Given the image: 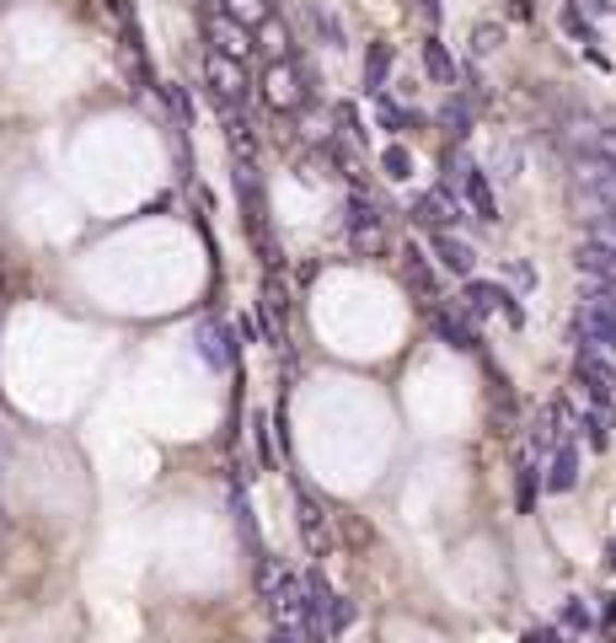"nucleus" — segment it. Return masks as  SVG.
<instances>
[{"instance_id": "f257e3e1", "label": "nucleus", "mask_w": 616, "mask_h": 643, "mask_svg": "<svg viewBox=\"0 0 616 643\" xmlns=\"http://www.w3.org/2000/svg\"><path fill=\"white\" fill-rule=\"evenodd\" d=\"M311 92H316L311 64H301V60H268L263 64V102H268L274 113H295L301 102H311Z\"/></svg>"}, {"instance_id": "f03ea898", "label": "nucleus", "mask_w": 616, "mask_h": 643, "mask_svg": "<svg viewBox=\"0 0 616 643\" xmlns=\"http://www.w3.org/2000/svg\"><path fill=\"white\" fill-rule=\"evenodd\" d=\"M204 92H209V102H215V113L220 119H231V113H242L246 97H252V86H246V64L226 60V54H204Z\"/></svg>"}, {"instance_id": "7ed1b4c3", "label": "nucleus", "mask_w": 616, "mask_h": 643, "mask_svg": "<svg viewBox=\"0 0 616 643\" xmlns=\"http://www.w3.org/2000/svg\"><path fill=\"white\" fill-rule=\"evenodd\" d=\"M445 167H450V178H445V189H456L461 193V204L483 220V226H498V198H493V183H488V172L483 167H472L467 156H445Z\"/></svg>"}, {"instance_id": "20e7f679", "label": "nucleus", "mask_w": 616, "mask_h": 643, "mask_svg": "<svg viewBox=\"0 0 616 643\" xmlns=\"http://www.w3.org/2000/svg\"><path fill=\"white\" fill-rule=\"evenodd\" d=\"M343 231H349V247L360 257L386 253V226H381V209H375V198H370L365 189L349 193V220H343Z\"/></svg>"}, {"instance_id": "39448f33", "label": "nucleus", "mask_w": 616, "mask_h": 643, "mask_svg": "<svg viewBox=\"0 0 616 643\" xmlns=\"http://www.w3.org/2000/svg\"><path fill=\"white\" fill-rule=\"evenodd\" d=\"M461 312H467L472 322H488V317L520 322V306H515V295H509L504 284H493V279H467V290H461Z\"/></svg>"}, {"instance_id": "423d86ee", "label": "nucleus", "mask_w": 616, "mask_h": 643, "mask_svg": "<svg viewBox=\"0 0 616 643\" xmlns=\"http://www.w3.org/2000/svg\"><path fill=\"white\" fill-rule=\"evenodd\" d=\"M461 215H467V204H461L456 189H430L413 198V220H419L424 231H456Z\"/></svg>"}, {"instance_id": "0eeeda50", "label": "nucleus", "mask_w": 616, "mask_h": 643, "mask_svg": "<svg viewBox=\"0 0 616 643\" xmlns=\"http://www.w3.org/2000/svg\"><path fill=\"white\" fill-rule=\"evenodd\" d=\"M573 381H579L584 397H595V402H616V365L601 349H579L573 354Z\"/></svg>"}, {"instance_id": "6e6552de", "label": "nucleus", "mask_w": 616, "mask_h": 643, "mask_svg": "<svg viewBox=\"0 0 616 643\" xmlns=\"http://www.w3.org/2000/svg\"><path fill=\"white\" fill-rule=\"evenodd\" d=\"M573 338H579V349L616 354V312L595 306V301H579V312H573Z\"/></svg>"}, {"instance_id": "1a4fd4ad", "label": "nucleus", "mask_w": 616, "mask_h": 643, "mask_svg": "<svg viewBox=\"0 0 616 643\" xmlns=\"http://www.w3.org/2000/svg\"><path fill=\"white\" fill-rule=\"evenodd\" d=\"M204 38H209V49L215 54H226V60H237V64H246L252 60V44H246V27L242 22H231L226 11H204Z\"/></svg>"}, {"instance_id": "9d476101", "label": "nucleus", "mask_w": 616, "mask_h": 643, "mask_svg": "<svg viewBox=\"0 0 616 643\" xmlns=\"http://www.w3.org/2000/svg\"><path fill=\"white\" fill-rule=\"evenodd\" d=\"M198 360L209 365V371H226V365H237V332H231V322L209 317L198 327Z\"/></svg>"}, {"instance_id": "9b49d317", "label": "nucleus", "mask_w": 616, "mask_h": 643, "mask_svg": "<svg viewBox=\"0 0 616 643\" xmlns=\"http://www.w3.org/2000/svg\"><path fill=\"white\" fill-rule=\"evenodd\" d=\"M547 494H573L579 488V440H557L547 450V472H542Z\"/></svg>"}, {"instance_id": "f8f14e48", "label": "nucleus", "mask_w": 616, "mask_h": 643, "mask_svg": "<svg viewBox=\"0 0 616 643\" xmlns=\"http://www.w3.org/2000/svg\"><path fill=\"white\" fill-rule=\"evenodd\" d=\"M295 525H301L306 553H311V558H322V553H327V542H333V531H327V514H322V505L311 499L306 488H295Z\"/></svg>"}, {"instance_id": "ddd939ff", "label": "nucleus", "mask_w": 616, "mask_h": 643, "mask_svg": "<svg viewBox=\"0 0 616 643\" xmlns=\"http://www.w3.org/2000/svg\"><path fill=\"white\" fill-rule=\"evenodd\" d=\"M434 332H439L450 349H461V354H478V349H483L478 322L467 317V312H456V306H434Z\"/></svg>"}, {"instance_id": "4468645a", "label": "nucleus", "mask_w": 616, "mask_h": 643, "mask_svg": "<svg viewBox=\"0 0 616 643\" xmlns=\"http://www.w3.org/2000/svg\"><path fill=\"white\" fill-rule=\"evenodd\" d=\"M430 247L439 257V268L445 274H461V279H472V268H478V253L456 236V231H430Z\"/></svg>"}, {"instance_id": "2eb2a0df", "label": "nucleus", "mask_w": 616, "mask_h": 643, "mask_svg": "<svg viewBox=\"0 0 616 643\" xmlns=\"http://www.w3.org/2000/svg\"><path fill=\"white\" fill-rule=\"evenodd\" d=\"M402 279L413 284V295H419V301H439V279H434V263L424 257V247H419V242H408V247H402Z\"/></svg>"}, {"instance_id": "dca6fc26", "label": "nucleus", "mask_w": 616, "mask_h": 643, "mask_svg": "<svg viewBox=\"0 0 616 643\" xmlns=\"http://www.w3.org/2000/svg\"><path fill=\"white\" fill-rule=\"evenodd\" d=\"M252 33H257V49H263L268 60H295V38H290V27H285L279 11H274L268 22H257Z\"/></svg>"}, {"instance_id": "f3484780", "label": "nucleus", "mask_w": 616, "mask_h": 643, "mask_svg": "<svg viewBox=\"0 0 616 643\" xmlns=\"http://www.w3.org/2000/svg\"><path fill=\"white\" fill-rule=\"evenodd\" d=\"M573 268H579L584 279H616V253L612 247H595V242H579Z\"/></svg>"}, {"instance_id": "a211bd4d", "label": "nucleus", "mask_w": 616, "mask_h": 643, "mask_svg": "<svg viewBox=\"0 0 616 643\" xmlns=\"http://www.w3.org/2000/svg\"><path fill=\"white\" fill-rule=\"evenodd\" d=\"M424 70L434 75V86H456V60L439 38H424Z\"/></svg>"}, {"instance_id": "6ab92c4d", "label": "nucleus", "mask_w": 616, "mask_h": 643, "mask_svg": "<svg viewBox=\"0 0 616 643\" xmlns=\"http://www.w3.org/2000/svg\"><path fill=\"white\" fill-rule=\"evenodd\" d=\"M220 11H226L231 22H242L246 33H252L257 22H268V16H274V0H220Z\"/></svg>"}, {"instance_id": "aec40b11", "label": "nucleus", "mask_w": 616, "mask_h": 643, "mask_svg": "<svg viewBox=\"0 0 616 643\" xmlns=\"http://www.w3.org/2000/svg\"><path fill=\"white\" fill-rule=\"evenodd\" d=\"M386 70H391V44H370L365 54V92H386Z\"/></svg>"}, {"instance_id": "412c9836", "label": "nucleus", "mask_w": 616, "mask_h": 643, "mask_svg": "<svg viewBox=\"0 0 616 643\" xmlns=\"http://www.w3.org/2000/svg\"><path fill=\"white\" fill-rule=\"evenodd\" d=\"M536 488H542V472H536V461H531V456H520V488H515V505H520V514L536 510Z\"/></svg>"}, {"instance_id": "4be33fe9", "label": "nucleus", "mask_w": 616, "mask_h": 643, "mask_svg": "<svg viewBox=\"0 0 616 643\" xmlns=\"http://www.w3.org/2000/svg\"><path fill=\"white\" fill-rule=\"evenodd\" d=\"M381 172H386L391 183H408V178H413V150H408V145H386V150H381Z\"/></svg>"}, {"instance_id": "5701e85b", "label": "nucleus", "mask_w": 616, "mask_h": 643, "mask_svg": "<svg viewBox=\"0 0 616 643\" xmlns=\"http://www.w3.org/2000/svg\"><path fill=\"white\" fill-rule=\"evenodd\" d=\"M439 124H445L450 139H467V134H472V108H467L461 97H450V102L439 108Z\"/></svg>"}, {"instance_id": "b1692460", "label": "nucleus", "mask_w": 616, "mask_h": 643, "mask_svg": "<svg viewBox=\"0 0 616 643\" xmlns=\"http://www.w3.org/2000/svg\"><path fill=\"white\" fill-rule=\"evenodd\" d=\"M467 44H472V60H488V54L504 49V27H498V22H478Z\"/></svg>"}, {"instance_id": "393cba45", "label": "nucleus", "mask_w": 616, "mask_h": 643, "mask_svg": "<svg viewBox=\"0 0 616 643\" xmlns=\"http://www.w3.org/2000/svg\"><path fill=\"white\" fill-rule=\"evenodd\" d=\"M226 139H231V150H237V161H252V150H257V139H252V124H246L242 113H231V119H226Z\"/></svg>"}, {"instance_id": "a878e982", "label": "nucleus", "mask_w": 616, "mask_h": 643, "mask_svg": "<svg viewBox=\"0 0 616 643\" xmlns=\"http://www.w3.org/2000/svg\"><path fill=\"white\" fill-rule=\"evenodd\" d=\"M563 27H568V33H573V38H579V44H584V49L595 54V27H590V16H584V11H579L573 0L563 5ZM595 60H601V54H595Z\"/></svg>"}, {"instance_id": "bb28decb", "label": "nucleus", "mask_w": 616, "mask_h": 643, "mask_svg": "<svg viewBox=\"0 0 616 643\" xmlns=\"http://www.w3.org/2000/svg\"><path fill=\"white\" fill-rule=\"evenodd\" d=\"M375 113H381V124L391 129V134H397V129H408V124H413V119H408V108H397V102H391L386 92H375Z\"/></svg>"}, {"instance_id": "cd10ccee", "label": "nucleus", "mask_w": 616, "mask_h": 643, "mask_svg": "<svg viewBox=\"0 0 616 643\" xmlns=\"http://www.w3.org/2000/svg\"><path fill=\"white\" fill-rule=\"evenodd\" d=\"M311 22H316V33H322V44H327V49H343V27H338V16H333V11H311Z\"/></svg>"}, {"instance_id": "c85d7f7f", "label": "nucleus", "mask_w": 616, "mask_h": 643, "mask_svg": "<svg viewBox=\"0 0 616 643\" xmlns=\"http://www.w3.org/2000/svg\"><path fill=\"white\" fill-rule=\"evenodd\" d=\"M584 16H616V0H573Z\"/></svg>"}, {"instance_id": "c756f323", "label": "nucleus", "mask_w": 616, "mask_h": 643, "mask_svg": "<svg viewBox=\"0 0 616 643\" xmlns=\"http://www.w3.org/2000/svg\"><path fill=\"white\" fill-rule=\"evenodd\" d=\"M424 11H430L434 22H439V0H424Z\"/></svg>"}]
</instances>
